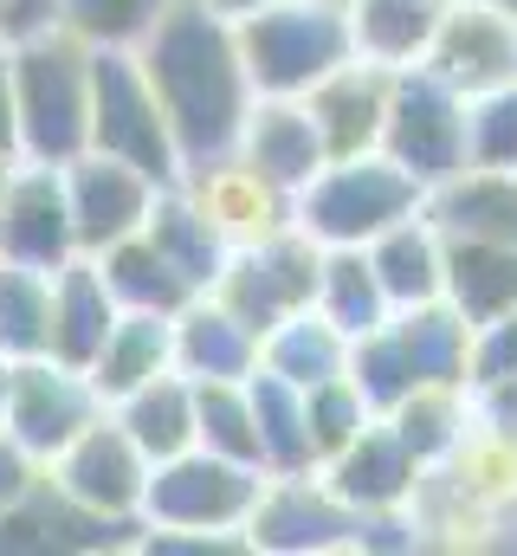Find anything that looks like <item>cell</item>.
<instances>
[{"label": "cell", "mask_w": 517, "mask_h": 556, "mask_svg": "<svg viewBox=\"0 0 517 556\" xmlns=\"http://www.w3.org/2000/svg\"><path fill=\"white\" fill-rule=\"evenodd\" d=\"M136 59L175 130L181 175L227 162L240 149V130L253 117V78H247L234 20H220L207 0H168L155 26L136 39Z\"/></svg>", "instance_id": "6da1fadb"}, {"label": "cell", "mask_w": 517, "mask_h": 556, "mask_svg": "<svg viewBox=\"0 0 517 556\" xmlns=\"http://www.w3.org/2000/svg\"><path fill=\"white\" fill-rule=\"evenodd\" d=\"M13 111H20V162L65 168L91 149V46L65 26L26 33L7 46Z\"/></svg>", "instance_id": "7a4b0ae2"}, {"label": "cell", "mask_w": 517, "mask_h": 556, "mask_svg": "<svg viewBox=\"0 0 517 556\" xmlns=\"http://www.w3.org/2000/svg\"><path fill=\"white\" fill-rule=\"evenodd\" d=\"M420 207H427V188L394 155L363 149V155H330L291 194V227H304L317 247H369L376 233Z\"/></svg>", "instance_id": "3957f363"}, {"label": "cell", "mask_w": 517, "mask_h": 556, "mask_svg": "<svg viewBox=\"0 0 517 556\" xmlns=\"http://www.w3.org/2000/svg\"><path fill=\"white\" fill-rule=\"evenodd\" d=\"M234 33H240L253 98H304L317 78L356 59L343 7H324V0H272L247 20H234Z\"/></svg>", "instance_id": "277c9868"}, {"label": "cell", "mask_w": 517, "mask_h": 556, "mask_svg": "<svg viewBox=\"0 0 517 556\" xmlns=\"http://www.w3.org/2000/svg\"><path fill=\"white\" fill-rule=\"evenodd\" d=\"M265 472L220 459L207 446H188L162 466H149V492H142V531L162 538H240L247 544V518H253Z\"/></svg>", "instance_id": "5b68a950"}, {"label": "cell", "mask_w": 517, "mask_h": 556, "mask_svg": "<svg viewBox=\"0 0 517 556\" xmlns=\"http://www.w3.org/2000/svg\"><path fill=\"white\" fill-rule=\"evenodd\" d=\"M91 149L142 168L155 188L181 181V149L136 46H91Z\"/></svg>", "instance_id": "8992f818"}, {"label": "cell", "mask_w": 517, "mask_h": 556, "mask_svg": "<svg viewBox=\"0 0 517 556\" xmlns=\"http://www.w3.org/2000/svg\"><path fill=\"white\" fill-rule=\"evenodd\" d=\"M466 104L440 72L427 65H401L394 85H388V117H382V155H394L420 188H440L453 181L466 162H472V142H466Z\"/></svg>", "instance_id": "52a82bcc"}, {"label": "cell", "mask_w": 517, "mask_h": 556, "mask_svg": "<svg viewBox=\"0 0 517 556\" xmlns=\"http://www.w3.org/2000/svg\"><path fill=\"white\" fill-rule=\"evenodd\" d=\"M317 273H324V247L304 227H278V233L227 253V273L214 278V298L253 337H265L272 324H285L291 311H304L317 298Z\"/></svg>", "instance_id": "ba28073f"}, {"label": "cell", "mask_w": 517, "mask_h": 556, "mask_svg": "<svg viewBox=\"0 0 517 556\" xmlns=\"http://www.w3.org/2000/svg\"><path fill=\"white\" fill-rule=\"evenodd\" d=\"M98 415H104V402L85 369H72L59 356H26L7 369V427L0 433H13L39 466H52Z\"/></svg>", "instance_id": "9c48e42d"}, {"label": "cell", "mask_w": 517, "mask_h": 556, "mask_svg": "<svg viewBox=\"0 0 517 556\" xmlns=\"http://www.w3.org/2000/svg\"><path fill=\"white\" fill-rule=\"evenodd\" d=\"M52 485L72 492L85 511L98 518H117V525H142V492H149V453L124 433V420L104 415L91 420L52 466Z\"/></svg>", "instance_id": "30bf717a"}, {"label": "cell", "mask_w": 517, "mask_h": 556, "mask_svg": "<svg viewBox=\"0 0 517 556\" xmlns=\"http://www.w3.org/2000/svg\"><path fill=\"white\" fill-rule=\"evenodd\" d=\"M356 531H363V518L324 485V472H265V492L247 518V551H343V544H356Z\"/></svg>", "instance_id": "8fae6325"}, {"label": "cell", "mask_w": 517, "mask_h": 556, "mask_svg": "<svg viewBox=\"0 0 517 556\" xmlns=\"http://www.w3.org/2000/svg\"><path fill=\"white\" fill-rule=\"evenodd\" d=\"M65 260H78L65 168H52V162H13L7 194H0V266L59 273Z\"/></svg>", "instance_id": "7c38bea8"}, {"label": "cell", "mask_w": 517, "mask_h": 556, "mask_svg": "<svg viewBox=\"0 0 517 556\" xmlns=\"http://www.w3.org/2000/svg\"><path fill=\"white\" fill-rule=\"evenodd\" d=\"M155 194H162V188H155L142 168L117 162V155H98V149L72 155V162H65V201H72L78 253H85V260H98V253H111L117 240L142 233V220H149Z\"/></svg>", "instance_id": "4fadbf2b"}, {"label": "cell", "mask_w": 517, "mask_h": 556, "mask_svg": "<svg viewBox=\"0 0 517 556\" xmlns=\"http://www.w3.org/2000/svg\"><path fill=\"white\" fill-rule=\"evenodd\" d=\"M142 538V525H117L85 511L72 492L52 485V472H39V485L0 511V556H85V551H129Z\"/></svg>", "instance_id": "5bb4252c"}, {"label": "cell", "mask_w": 517, "mask_h": 556, "mask_svg": "<svg viewBox=\"0 0 517 556\" xmlns=\"http://www.w3.org/2000/svg\"><path fill=\"white\" fill-rule=\"evenodd\" d=\"M420 65L440 72L459 98H486L517 78V20L492 0H453Z\"/></svg>", "instance_id": "9a60e30c"}, {"label": "cell", "mask_w": 517, "mask_h": 556, "mask_svg": "<svg viewBox=\"0 0 517 556\" xmlns=\"http://www.w3.org/2000/svg\"><path fill=\"white\" fill-rule=\"evenodd\" d=\"M317 472H324V485H330L356 518H376V511H414V492H420V479H427V466L401 446V433H394L382 415L369 420L337 459H324Z\"/></svg>", "instance_id": "2e32d148"}, {"label": "cell", "mask_w": 517, "mask_h": 556, "mask_svg": "<svg viewBox=\"0 0 517 556\" xmlns=\"http://www.w3.org/2000/svg\"><path fill=\"white\" fill-rule=\"evenodd\" d=\"M258 181H272L278 194H298L324 162L330 149L317 137V117L304 98H253V117L240 130V149H234Z\"/></svg>", "instance_id": "e0dca14e"}, {"label": "cell", "mask_w": 517, "mask_h": 556, "mask_svg": "<svg viewBox=\"0 0 517 556\" xmlns=\"http://www.w3.org/2000/svg\"><path fill=\"white\" fill-rule=\"evenodd\" d=\"M388 85L394 72L369 65V59H343L330 78H317L304 91L311 117H317V137L330 155H363V149H382V117H388Z\"/></svg>", "instance_id": "ac0fdd59"}, {"label": "cell", "mask_w": 517, "mask_h": 556, "mask_svg": "<svg viewBox=\"0 0 517 556\" xmlns=\"http://www.w3.org/2000/svg\"><path fill=\"white\" fill-rule=\"evenodd\" d=\"M181 188L207 207V220H214L234 247H247V240H265V233L291 227V194H278L272 181H258L240 155L207 162V168H188V175H181Z\"/></svg>", "instance_id": "d6986e66"}, {"label": "cell", "mask_w": 517, "mask_h": 556, "mask_svg": "<svg viewBox=\"0 0 517 556\" xmlns=\"http://www.w3.org/2000/svg\"><path fill=\"white\" fill-rule=\"evenodd\" d=\"M175 369L188 382H247L258 369V337L214 291H201L175 311Z\"/></svg>", "instance_id": "ffe728a7"}, {"label": "cell", "mask_w": 517, "mask_h": 556, "mask_svg": "<svg viewBox=\"0 0 517 556\" xmlns=\"http://www.w3.org/2000/svg\"><path fill=\"white\" fill-rule=\"evenodd\" d=\"M427 220L446 240H499V247H517V168H479V162H466L453 181L427 188Z\"/></svg>", "instance_id": "44dd1931"}, {"label": "cell", "mask_w": 517, "mask_h": 556, "mask_svg": "<svg viewBox=\"0 0 517 556\" xmlns=\"http://www.w3.org/2000/svg\"><path fill=\"white\" fill-rule=\"evenodd\" d=\"M117 317H124V304L111 298L98 260L78 253V260H65V266L52 273V356H59V363L91 369L98 350H104V337L117 330Z\"/></svg>", "instance_id": "7402d4cb"}, {"label": "cell", "mask_w": 517, "mask_h": 556, "mask_svg": "<svg viewBox=\"0 0 517 556\" xmlns=\"http://www.w3.org/2000/svg\"><path fill=\"white\" fill-rule=\"evenodd\" d=\"M363 253H369V266H376V278H382V291H388L394 311L433 304V298L446 291V233L427 220V207L407 214V220H394L388 233H376Z\"/></svg>", "instance_id": "603a6c76"}, {"label": "cell", "mask_w": 517, "mask_h": 556, "mask_svg": "<svg viewBox=\"0 0 517 556\" xmlns=\"http://www.w3.org/2000/svg\"><path fill=\"white\" fill-rule=\"evenodd\" d=\"M446 7L453 0H343L350 46H356V59L388 65V72L420 65L433 33H440V20H446Z\"/></svg>", "instance_id": "cb8c5ba5"}, {"label": "cell", "mask_w": 517, "mask_h": 556, "mask_svg": "<svg viewBox=\"0 0 517 556\" xmlns=\"http://www.w3.org/2000/svg\"><path fill=\"white\" fill-rule=\"evenodd\" d=\"M142 233L162 247V260L188 278L194 291H214V278L227 273V253H234V240H227V233L207 220V207H201V201H194L181 181L155 194V207H149Z\"/></svg>", "instance_id": "d4e9b609"}, {"label": "cell", "mask_w": 517, "mask_h": 556, "mask_svg": "<svg viewBox=\"0 0 517 556\" xmlns=\"http://www.w3.org/2000/svg\"><path fill=\"white\" fill-rule=\"evenodd\" d=\"M162 369H175V317H155V311H124L117 330L104 337L98 363L85 369L98 402L117 408L124 395H136L142 382H155Z\"/></svg>", "instance_id": "484cf974"}, {"label": "cell", "mask_w": 517, "mask_h": 556, "mask_svg": "<svg viewBox=\"0 0 517 556\" xmlns=\"http://www.w3.org/2000/svg\"><path fill=\"white\" fill-rule=\"evenodd\" d=\"M258 369L285 376L291 389H317L330 376H350V337L317 304H304V311H291L285 324H272L258 337Z\"/></svg>", "instance_id": "4316f807"}, {"label": "cell", "mask_w": 517, "mask_h": 556, "mask_svg": "<svg viewBox=\"0 0 517 556\" xmlns=\"http://www.w3.org/2000/svg\"><path fill=\"white\" fill-rule=\"evenodd\" d=\"M472 330L505 317L517 304V247L499 240H446V291H440Z\"/></svg>", "instance_id": "83f0119b"}, {"label": "cell", "mask_w": 517, "mask_h": 556, "mask_svg": "<svg viewBox=\"0 0 517 556\" xmlns=\"http://www.w3.org/2000/svg\"><path fill=\"white\" fill-rule=\"evenodd\" d=\"M382 420L401 433V446L433 472V466H446V459L472 440V395H466L459 382H427V389H414L407 402H394Z\"/></svg>", "instance_id": "f1b7e54d"}, {"label": "cell", "mask_w": 517, "mask_h": 556, "mask_svg": "<svg viewBox=\"0 0 517 556\" xmlns=\"http://www.w3.org/2000/svg\"><path fill=\"white\" fill-rule=\"evenodd\" d=\"M111 415L124 420V433L149 453V466H162V459L194 446V382L181 369H162L155 382H142L136 395H124Z\"/></svg>", "instance_id": "f546056e"}, {"label": "cell", "mask_w": 517, "mask_h": 556, "mask_svg": "<svg viewBox=\"0 0 517 556\" xmlns=\"http://www.w3.org/2000/svg\"><path fill=\"white\" fill-rule=\"evenodd\" d=\"M350 343L356 337H369V330H382L388 317H394V304H388L382 278L369 266V253L363 247H324V273H317V298H311Z\"/></svg>", "instance_id": "4dcf8cb0"}, {"label": "cell", "mask_w": 517, "mask_h": 556, "mask_svg": "<svg viewBox=\"0 0 517 556\" xmlns=\"http://www.w3.org/2000/svg\"><path fill=\"white\" fill-rule=\"evenodd\" d=\"M247 395H253V420H258V466L265 472H317V446H311V420H304V389H291L272 369H253Z\"/></svg>", "instance_id": "1f68e13d"}, {"label": "cell", "mask_w": 517, "mask_h": 556, "mask_svg": "<svg viewBox=\"0 0 517 556\" xmlns=\"http://www.w3.org/2000/svg\"><path fill=\"white\" fill-rule=\"evenodd\" d=\"M98 273H104L111 298H117L124 311H155V317H175L188 298H201L188 278L162 260V247H155L149 233H129V240H117L111 253H98Z\"/></svg>", "instance_id": "d6a6232c"}, {"label": "cell", "mask_w": 517, "mask_h": 556, "mask_svg": "<svg viewBox=\"0 0 517 556\" xmlns=\"http://www.w3.org/2000/svg\"><path fill=\"white\" fill-rule=\"evenodd\" d=\"M0 356H52V273L0 266Z\"/></svg>", "instance_id": "836d02e7"}, {"label": "cell", "mask_w": 517, "mask_h": 556, "mask_svg": "<svg viewBox=\"0 0 517 556\" xmlns=\"http://www.w3.org/2000/svg\"><path fill=\"white\" fill-rule=\"evenodd\" d=\"M194 446H207L220 459H240V466H258V420L247 382H194Z\"/></svg>", "instance_id": "e575fe53"}, {"label": "cell", "mask_w": 517, "mask_h": 556, "mask_svg": "<svg viewBox=\"0 0 517 556\" xmlns=\"http://www.w3.org/2000/svg\"><path fill=\"white\" fill-rule=\"evenodd\" d=\"M304 420H311V446H317V466H324V459H337L376 420V408L363 402V389L350 376H330V382L304 389Z\"/></svg>", "instance_id": "d590c367"}, {"label": "cell", "mask_w": 517, "mask_h": 556, "mask_svg": "<svg viewBox=\"0 0 517 556\" xmlns=\"http://www.w3.org/2000/svg\"><path fill=\"white\" fill-rule=\"evenodd\" d=\"M168 0H59V26L85 46H136Z\"/></svg>", "instance_id": "8d00e7d4"}, {"label": "cell", "mask_w": 517, "mask_h": 556, "mask_svg": "<svg viewBox=\"0 0 517 556\" xmlns=\"http://www.w3.org/2000/svg\"><path fill=\"white\" fill-rule=\"evenodd\" d=\"M466 142L479 168H517V78L466 104Z\"/></svg>", "instance_id": "74e56055"}, {"label": "cell", "mask_w": 517, "mask_h": 556, "mask_svg": "<svg viewBox=\"0 0 517 556\" xmlns=\"http://www.w3.org/2000/svg\"><path fill=\"white\" fill-rule=\"evenodd\" d=\"M466 395H472V433L517 453V376H479L466 382Z\"/></svg>", "instance_id": "f35d334b"}, {"label": "cell", "mask_w": 517, "mask_h": 556, "mask_svg": "<svg viewBox=\"0 0 517 556\" xmlns=\"http://www.w3.org/2000/svg\"><path fill=\"white\" fill-rule=\"evenodd\" d=\"M479 376H517V304L486 330H472V382Z\"/></svg>", "instance_id": "ab89813d"}, {"label": "cell", "mask_w": 517, "mask_h": 556, "mask_svg": "<svg viewBox=\"0 0 517 556\" xmlns=\"http://www.w3.org/2000/svg\"><path fill=\"white\" fill-rule=\"evenodd\" d=\"M39 472H46V466H39L13 433H0V511H13V505L39 485Z\"/></svg>", "instance_id": "60d3db41"}, {"label": "cell", "mask_w": 517, "mask_h": 556, "mask_svg": "<svg viewBox=\"0 0 517 556\" xmlns=\"http://www.w3.org/2000/svg\"><path fill=\"white\" fill-rule=\"evenodd\" d=\"M59 26V0H0V46Z\"/></svg>", "instance_id": "b9f144b4"}, {"label": "cell", "mask_w": 517, "mask_h": 556, "mask_svg": "<svg viewBox=\"0 0 517 556\" xmlns=\"http://www.w3.org/2000/svg\"><path fill=\"white\" fill-rule=\"evenodd\" d=\"M0 155L20 162V111H13V65H7V46H0Z\"/></svg>", "instance_id": "7bdbcfd3"}, {"label": "cell", "mask_w": 517, "mask_h": 556, "mask_svg": "<svg viewBox=\"0 0 517 556\" xmlns=\"http://www.w3.org/2000/svg\"><path fill=\"white\" fill-rule=\"evenodd\" d=\"M220 20H247V13H258V7H272V0H207Z\"/></svg>", "instance_id": "ee69618b"}, {"label": "cell", "mask_w": 517, "mask_h": 556, "mask_svg": "<svg viewBox=\"0 0 517 556\" xmlns=\"http://www.w3.org/2000/svg\"><path fill=\"white\" fill-rule=\"evenodd\" d=\"M7 369H13V363L0 356V427H7Z\"/></svg>", "instance_id": "f6af8a7d"}, {"label": "cell", "mask_w": 517, "mask_h": 556, "mask_svg": "<svg viewBox=\"0 0 517 556\" xmlns=\"http://www.w3.org/2000/svg\"><path fill=\"white\" fill-rule=\"evenodd\" d=\"M7 175H13V162H7V155H0V194H7Z\"/></svg>", "instance_id": "bcb514c9"}, {"label": "cell", "mask_w": 517, "mask_h": 556, "mask_svg": "<svg viewBox=\"0 0 517 556\" xmlns=\"http://www.w3.org/2000/svg\"><path fill=\"white\" fill-rule=\"evenodd\" d=\"M492 7H499V13H512V20H517V0H492Z\"/></svg>", "instance_id": "7dc6e473"}, {"label": "cell", "mask_w": 517, "mask_h": 556, "mask_svg": "<svg viewBox=\"0 0 517 556\" xmlns=\"http://www.w3.org/2000/svg\"><path fill=\"white\" fill-rule=\"evenodd\" d=\"M324 7H343V0H324Z\"/></svg>", "instance_id": "c3c4849f"}]
</instances>
